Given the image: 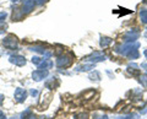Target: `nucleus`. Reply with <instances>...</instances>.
Masks as SVG:
<instances>
[{
  "instance_id": "nucleus-14",
  "label": "nucleus",
  "mask_w": 147,
  "mask_h": 119,
  "mask_svg": "<svg viewBox=\"0 0 147 119\" xmlns=\"http://www.w3.org/2000/svg\"><path fill=\"white\" fill-rule=\"evenodd\" d=\"M12 3H17V1H20V0H11Z\"/></svg>"
},
{
  "instance_id": "nucleus-1",
  "label": "nucleus",
  "mask_w": 147,
  "mask_h": 119,
  "mask_svg": "<svg viewBox=\"0 0 147 119\" xmlns=\"http://www.w3.org/2000/svg\"><path fill=\"white\" fill-rule=\"evenodd\" d=\"M3 43L9 49H16L17 48V39H16L15 36H12V34H9L7 37L4 38Z\"/></svg>"
},
{
  "instance_id": "nucleus-6",
  "label": "nucleus",
  "mask_w": 147,
  "mask_h": 119,
  "mask_svg": "<svg viewBox=\"0 0 147 119\" xmlns=\"http://www.w3.org/2000/svg\"><path fill=\"white\" fill-rule=\"evenodd\" d=\"M48 75V71L47 70H44V69H38V70H36L33 72V79L36 81H39V80H42L44 79L45 76Z\"/></svg>"
},
{
  "instance_id": "nucleus-12",
  "label": "nucleus",
  "mask_w": 147,
  "mask_h": 119,
  "mask_svg": "<svg viewBox=\"0 0 147 119\" xmlns=\"http://www.w3.org/2000/svg\"><path fill=\"white\" fill-rule=\"evenodd\" d=\"M0 119H5V114H4L1 111H0Z\"/></svg>"
},
{
  "instance_id": "nucleus-10",
  "label": "nucleus",
  "mask_w": 147,
  "mask_h": 119,
  "mask_svg": "<svg viewBox=\"0 0 147 119\" xmlns=\"http://www.w3.org/2000/svg\"><path fill=\"white\" fill-rule=\"evenodd\" d=\"M6 17V12H0V22H3Z\"/></svg>"
},
{
  "instance_id": "nucleus-4",
  "label": "nucleus",
  "mask_w": 147,
  "mask_h": 119,
  "mask_svg": "<svg viewBox=\"0 0 147 119\" xmlns=\"http://www.w3.org/2000/svg\"><path fill=\"white\" fill-rule=\"evenodd\" d=\"M33 7H34V0H26L24 6H22V12L28 14L33 10Z\"/></svg>"
},
{
  "instance_id": "nucleus-11",
  "label": "nucleus",
  "mask_w": 147,
  "mask_h": 119,
  "mask_svg": "<svg viewBox=\"0 0 147 119\" xmlns=\"http://www.w3.org/2000/svg\"><path fill=\"white\" fill-rule=\"evenodd\" d=\"M45 1H47V0H34V4H37V5H43Z\"/></svg>"
},
{
  "instance_id": "nucleus-3",
  "label": "nucleus",
  "mask_w": 147,
  "mask_h": 119,
  "mask_svg": "<svg viewBox=\"0 0 147 119\" xmlns=\"http://www.w3.org/2000/svg\"><path fill=\"white\" fill-rule=\"evenodd\" d=\"M139 36H140L139 31H129L124 38H125L126 42H134V41H136L137 38H139Z\"/></svg>"
},
{
  "instance_id": "nucleus-16",
  "label": "nucleus",
  "mask_w": 147,
  "mask_h": 119,
  "mask_svg": "<svg viewBox=\"0 0 147 119\" xmlns=\"http://www.w3.org/2000/svg\"><path fill=\"white\" fill-rule=\"evenodd\" d=\"M144 3H145V4H147V0H144Z\"/></svg>"
},
{
  "instance_id": "nucleus-7",
  "label": "nucleus",
  "mask_w": 147,
  "mask_h": 119,
  "mask_svg": "<svg viewBox=\"0 0 147 119\" xmlns=\"http://www.w3.org/2000/svg\"><path fill=\"white\" fill-rule=\"evenodd\" d=\"M10 62L16 64V65H18V66H22V65L26 64V59L24 57H21V55H12V57H10Z\"/></svg>"
},
{
  "instance_id": "nucleus-2",
  "label": "nucleus",
  "mask_w": 147,
  "mask_h": 119,
  "mask_svg": "<svg viewBox=\"0 0 147 119\" xmlns=\"http://www.w3.org/2000/svg\"><path fill=\"white\" fill-rule=\"evenodd\" d=\"M72 63V59H71V57H67V55H64V57H60L57 60V65L59 66V68H66V66H69L70 64Z\"/></svg>"
},
{
  "instance_id": "nucleus-8",
  "label": "nucleus",
  "mask_w": 147,
  "mask_h": 119,
  "mask_svg": "<svg viewBox=\"0 0 147 119\" xmlns=\"http://www.w3.org/2000/svg\"><path fill=\"white\" fill-rule=\"evenodd\" d=\"M110 43H112V39L108 38V37H104V38L100 39V47H103V48L108 47V45H109Z\"/></svg>"
},
{
  "instance_id": "nucleus-5",
  "label": "nucleus",
  "mask_w": 147,
  "mask_h": 119,
  "mask_svg": "<svg viewBox=\"0 0 147 119\" xmlns=\"http://www.w3.org/2000/svg\"><path fill=\"white\" fill-rule=\"evenodd\" d=\"M26 97H27L26 90H24V89H17V90H16V92H15V98L18 101V102H24V101L26 99Z\"/></svg>"
},
{
  "instance_id": "nucleus-9",
  "label": "nucleus",
  "mask_w": 147,
  "mask_h": 119,
  "mask_svg": "<svg viewBox=\"0 0 147 119\" xmlns=\"http://www.w3.org/2000/svg\"><path fill=\"white\" fill-rule=\"evenodd\" d=\"M140 17L144 24H147V9H144V10L140 11Z\"/></svg>"
},
{
  "instance_id": "nucleus-13",
  "label": "nucleus",
  "mask_w": 147,
  "mask_h": 119,
  "mask_svg": "<svg viewBox=\"0 0 147 119\" xmlns=\"http://www.w3.org/2000/svg\"><path fill=\"white\" fill-rule=\"evenodd\" d=\"M3 97H4V96H3V95H0V103H1V102H3V99H4Z\"/></svg>"
},
{
  "instance_id": "nucleus-15",
  "label": "nucleus",
  "mask_w": 147,
  "mask_h": 119,
  "mask_svg": "<svg viewBox=\"0 0 147 119\" xmlns=\"http://www.w3.org/2000/svg\"><path fill=\"white\" fill-rule=\"evenodd\" d=\"M145 55H146V58H147V50H145Z\"/></svg>"
}]
</instances>
